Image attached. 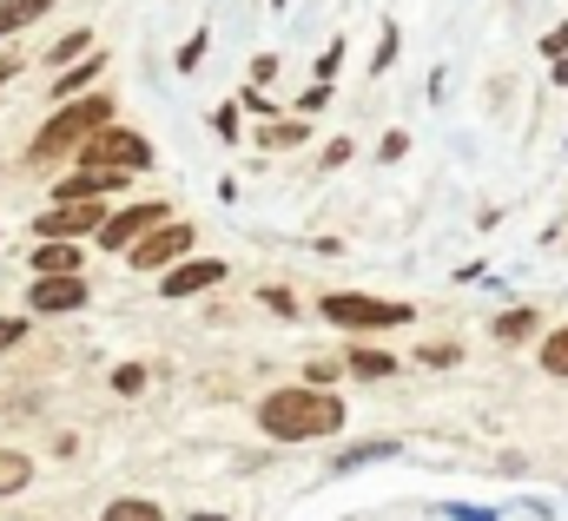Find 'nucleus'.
<instances>
[{
	"mask_svg": "<svg viewBox=\"0 0 568 521\" xmlns=\"http://www.w3.org/2000/svg\"><path fill=\"white\" fill-rule=\"evenodd\" d=\"M100 126H113V100H106V93L60 100V113L33 132V145H27V165H60V159H80V145H87Z\"/></svg>",
	"mask_w": 568,
	"mask_h": 521,
	"instance_id": "2",
	"label": "nucleus"
},
{
	"mask_svg": "<svg viewBox=\"0 0 568 521\" xmlns=\"http://www.w3.org/2000/svg\"><path fill=\"white\" fill-rule=\"evenodd\" d=\"M87 47H93V33H87V27H73L67 40H53V53H47V60H53V67H73V60H80Z\"/></svg>",
	"mask_w": 568,
	"mask_h": 521,
	"instance_id": "15",
	"label": "nucleus"
},
{
	"mask_svg": "<svg viewBox=\"0 0 568 521\" xmlns=\"http://www.w3.org/2000/svg\"><path fill=\"white\" fill-rule=\"evenodd\" d=\"M377 456H390V442H364V449H344V456H337V469H357V462H377Z\"/></svg>",
	"mask_w": 568,
	"mask_h": 521,
	"instance_id": "19",
	"label": "nucleus"
},
{
	"mask_svg": "<svg viewBox=\"0 0 568 521\" xmlns=\"http://www.w3.org/2000/svg\"><path fill=\"white\" fill-rule=\"evenodd\" d=\"M324 100H331V86H324V80H317V86H304V93H297V106H291V113H317V106H324Z\"/></svg>",
	"mask_w": 568,
	"mask_h": 521,
	"instance_id": "23",
	"label": "nucleus"
},
{
	"mask_svg": "<svg viewBox=\"0 0 568 521\" xmlns=\"http://www.w3.org/2000/svg\"><path fill=\"white\" fill-rule=\"evenodd\" d=\"M113 390H120V396H140L145 390V370H140V364H120V370H113Z\"/></svg>",
	"mask_w": 568,
	"mask_h": 521,
	"instance_id": "20",
	"label": "nucleus"
},
{
	"mask_svg": "<svg viewBox=\"0 0 568 521\" xmlns=\"http://www.w3.org/2000/svg\"><path fill=\"white\" fill-rule=\"evenodd\" d=\"M542 370H549V377H568V330H556V337L542 344Z\"/></svg>",
	"mask_w": 568,
	"mask_h": 521,
	"instance_id": "18",
	"label": "nucleus"
},
{
	"mask_svg": "<svg viewBox=\"0 0 568 521\" xmlns=\"http://www.w3.org/2000/svg\"><path fill=\"white\" fill-rule=\"evenodd\" d=\"M40 13H53V0H0V40L20 33V27H33Z\"/></svg>",
	"mask_w": 568,
	"mask_h": 521,
	"instance_id": "12",
	"label": "nucleus"
},
{
	"mask_svg": "<svg viewBox=\"0 0 568 521\" xmlns=\"http://www.w3.org/2000/svg\"><path fill=\"white\" fill-rule=\"evenodd\" d=\"M192 252V225H179V218H165V225H152L140 245H126V258L133 270H165V264H179Z\"/></svg>",
	"mask_w": 568,
	"mask_h": 521,
	"instance_id": "7",
	"label": "nucleus"
},
{
	"mask_svg": "<svg viewBox=\"0 0 568 521\" xmlns=\"http://www.w3.org/2000/svg\"><path fill=\"white\" fill-rule=\"evenodd\" d=\"M272 73H278V53H258V60H252V86H265Z\"/></svg>",
	"mask_w": 568,
	"mask_h": 521,
	"instance_id": "25",
	"label": "nucleus"
},
{
	"mask_svg": "<svg viewBox=\"0 0 568 521\" xmlns=\"http://www.w3.org/2000/svg\"><path fill=\"white\" fill-rule=\"evenodd\" d=\"M20 337H27V324H20V317H0V350H13Z\"/></svg>",
	"mask_w": 568,
	"mask_h": 521,
	"instance_id": "26",
	"label": "nucleus"
},
{
	"mask_svg": "<svg viewBox=\"0 0 568 521\" xmlns=\"http://www.w3.org/2000/svg\"><path fill=\"white\" fill-rule=\"evenodd\" d=\"M100 67H106V60H73V67H60V80H53V100H80V93L100 80Z\"/></svg>",
	"mask_w": 568,
	"mask_h": 521,
	"instance_id": "11",
	"label": "nucleus"
},
{
	"mask_svg": "<svg viewBox=\"0 0 568 521\" xmlns=\"http://www.w3.org/2000/svg\"><path fill=\"white\" fill-rule=\"evenodd\" d=\"M317 317H324V324H337V330H397V324H417V310H410V304L357 297V290H331V297L317 304Z\"/></svg>",
	"mask_w": 568,
	"mask_h": 521,
	"instance_id": "3",
	"label": "nucleus"
},
{
	"mask_svg": "<svg viewBox=\"0 0 568 521\" xmlns=\"http://www.w3.org/2000/svg\"><path fill=\"white\" fill-rule=\"evenodd\" d=\"M106 521H165V515H159V502H140V496H120V502L106 509Z\"/></svg>",
	"mask_w": 568,
	"mask_h": 521,
	"instance_id": "14",
	"label": "nucleus"
},
{
	"mask_svg": "<svg viewBox=\"0 0 568 521\" xmlns=\"http://www.w3.org/2000/svg\"><path fill=\"white\" fill-rule=\"evenodd\" d=\"M165 218H172V212H165L159 198H145V205H126V212H106V225H100L93 238H100V252H126V245H140L145 232L165 225Z\"/></svg>",
	"mask_w": 568,
	"mask_h": 521,
	"instance_id": "6",
	"label": "nucleus"
},
{
	"mask_svg": "<svg viewBox=\"0 0 568 521\" xmlns=\"http://www.w3.org/2000/svg\"><path fill=\"white\" fill-rule=\"evenodd\" d=\"M100 225H106V198H60L53 212L33 218L40 238H93Z\"/></svg>",
	"mask_w": 568,
	"mask_h": 521,
	"instance_id": "5",
	"label": "nucleus"
},
{
	"mask_svg": "<svg viewBox=\"0 0 568 521\" xmlns=\"http://www.w3.org/2000/svg\"><path fill=\"white\" fill-rule=\"evenodd\" d=\"M192 521H232V515H192Z\"/></svg>",
	"mask_w": 568,
	"mask_h": 521,
	"instance_id": "31",
	"label": "nucleus"
},
{
	"mask_svg": "<svg viewBox=\"0 0 568 521\" xmlns=\"http://www.w3.org/2000/svg\"><path fill=\"white\" fill-rule=\"evenodd\" d=\"M212 126L225 132V139H239V106H219V113H212Z\"/></svg>",
	"mask_w": 568,
	"mask_h": 521,
	"instance_id": "28",
	"label": "nucleus"
},
{
	"mask_svg": "<svg viewBox=\"0 0 568 521\" xmlns=\"http://www.w3.org/2000/svg\"><path fill=\"white\" fill-rule=\"evenodd\" d=\"M529 330H536V310H503V317H496V337H503V344H523Z\"/></svg>",
	"mask_w": 568,
	"mask_h": 521,
	"instance_id": "16",
	"label": "nucleus"
},
{
	"mask_svg": "<svg viewBox=\"0 0 568 521\" xmlns=\"http://www.w3.org/2000/svg\"><path fill=\"white\" fill-rule=\"evenodd\" d=\"M80 238H40V252H33V270L40 277H67V270H80Z\"/></svg>",
	"mask_w": 568,
	"mask_h": 521,
	"instance_id": "10",
	"label": "nucleus"
},
{
	"mask_svg": "<svg viewBox=\"0 0 568 521\" xmlns=\"http://www.w3.org/2000/svg\"><path fill=\"white\" fill-rule=\"evenodd\" d=\"M219 277H225L219 258H179L165 277H159V290H165V297H192V290H212Z\"/></svg>",
	"mask_w": 568,
	"mask_h": 521,
	"instance_id": "9",
	"label": "nucleus"
},
{
	"mask_svg": "<svg viewBox=\"0 0 568 521\" xmlns=\"http://www.w3.org/2000/svg\"><path fill=\"white\" fill-rule=\"evenodd\" d=\"M199 60H205V33H192V40H185V47H179V73H192V67H199Z\"/></svg>",
	"mask_w": 568,
	"mask_h": 521,
	"instance_id": "22",
	"label": "nucleus"
},
{
	"mask_svg": "<svg viewBox=\"0 0 568 521\" xmlns=\"http://www.w3.org/2000/svg\"><path fill=\"white\" fill-rule=\"evenodd\" d=\"M297 139H304V126H297V120H291V126H272V132H265V145H297Z\"/></svg>",
	"mask_w": 568,
	"mask_h": 521,
	"instance_id": "27",
	"label": "nucleus"
},
{
	"mask_svg": "<svg viewBox=\"0 0 568 521\" xmlns=\"http://www.w3.org/2000/svg\"><path fill=\"white\" fill-rule=\"evenodd\" d=\"M87 304V277L80 270H67V277H33V290H27V310L33 317H60V310H80Z\"/></svg>",
	"mask_w": 568,
	"mask_h": 521,
	"instance_id": "8",
	"label": "nucleus"
},
{
	"mask_svg": "<svg viewBox=\"0 0 568 521\" xmlns=\"http://www.w3.org/2000/svg\"><path fill=\"white\" fill-rule=\"evenodd\" d=\"M80 165L133 178V172H145V165H152V139H145V132H126V126H100L87 145H80Z\"/></svg>",
	"mask_w": 568,
	"mask_h": 521,
	"instance_id": "4",
	"label": "nucleus"
},
{
	"mask_svg": "<svg viewBox=\"0 0 568 521\" xmlns=\"http://www.w3.org/2000/svg\"><path fill=\"white\" fill-rule=\"evenodd\" d=\"M13 73H20V60H13V53H0V86H7Z\"/></svg>",
	"mask_w": 568,
	"mask_h": 521,
	"instance_id": "30",
	"label": "nucleus"
},
{
	"mask_svg": "<svg viewBox=\"0 0 568 521\" xmlns=\"http://www.w3.org/2000/svg\"><path fill=\"white\" fill-rule=\"evenodd\" d=\"M542 53H568V20L556 27V33H549V40H542Z\"/></svg>",
	"mask_w": 568,
	"mask_h": 521,
	"instance_id": "29",
	"label": "nucleus"
},
{
	"mask_svg": "<svg viewBox=\"0 0 568 521\" xmlns=\"http://www.w3.org/2000/svg\"><path fill=\"white\" fill-rule=\"evenodd\" d=\"M390 60H397V27H384V40H377V60H371V67H377V73H384V67H390Z\"/></svg>",
	"mask_w": 568,
	"mask_h": 521,
	"instance_id": "24",
	"label": "nucleus"
},
{
	"mask_svg": "<svg viewBox=\"0 0 568 521\" xmlns=\"http://www.w3.org/2000/svg\"><path fill=\"white\" fill-rule=\"evenodd\" d=\"M390 370H397V364H390L384 350H364V344L351 350V377H390Z\"/></svg>",
	"mask_w": 568,
	"mask_h": 521,
	"instance_id": "17",
	"label": "nucleus"
},
{
	"mask_svg": "<svg viewBox=\"0 0 568 521\" xmlns=\"http://www.w3.org/2000/svg\"><path fill=\"white\" fill-rule=\"evenodd\" d=\"M27 482H33V462L20 449H0V496H20Z\"/></svg>",
	"mask_w": 568,
	"mask_h": 521,
	"instance_id": "13",
	"label": "nucleus"
},
{
	"mask_svg": "<svg viewBox=\"0 0 568 521\" xmlns=\"http://www.w3.org/2000/svg\"><path fill=\"white\" fill-rule=\"evenodd\" d=\"M258 429L272 442H317V436L344 429V402L317 384H291V390H272L258 402Z\"/></svg>",
	"mask_w": 568,
	"mask_h": 521,
	"instance_id": "1",
	"label": "nucleus"
},
{
	"mask_svg": "<svg viewBox=\"0 0 568 521\" xmlns=\"http://www.w3.org/2000/svg\"><path fill=\"white\" fill-rule=\"evenodd\" d=\"M337 67H344V40H331V47H324V60H317V80L331 86V80H337Z\"/></svg>",
	"mask_w": 568,
	"mask_h": 521,
	"instance_id": "21",
	"label": "nucleus"
}]
</instances>
